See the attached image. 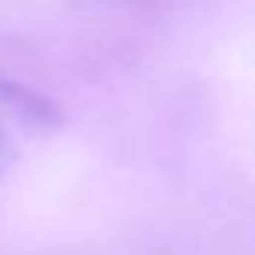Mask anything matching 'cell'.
I'll return each mask as SVG.
<instances>
[]
</instances>
